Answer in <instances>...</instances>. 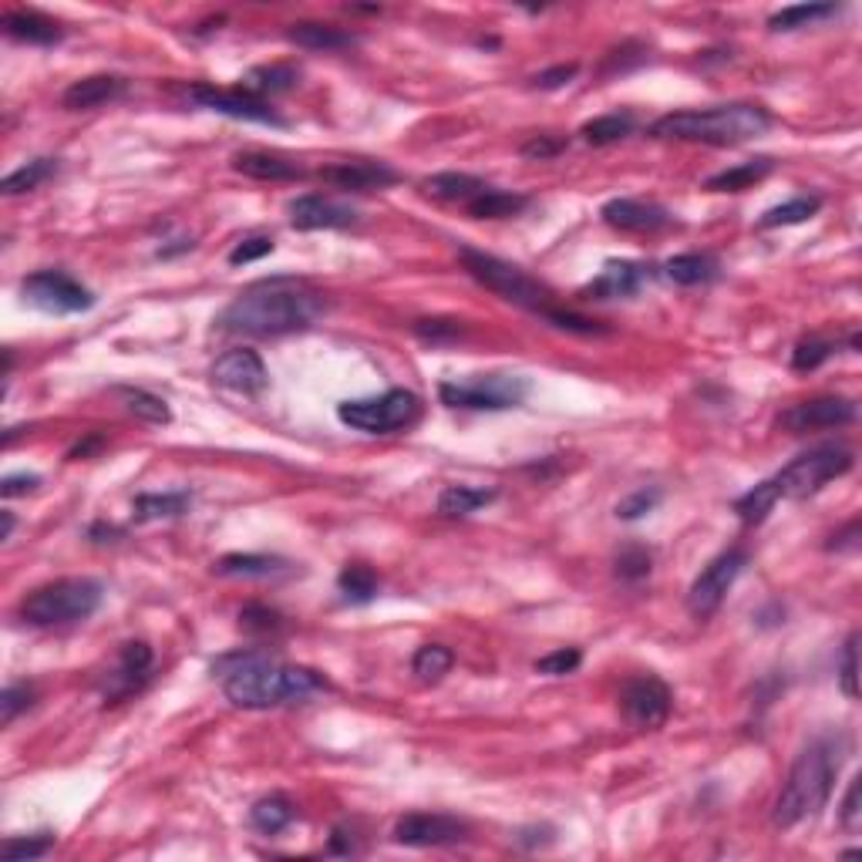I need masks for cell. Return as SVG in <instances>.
I'll list each match as a JSON object with an SVG mask.
<instances>
[{
  "instance_id": "obj_46",
  "label": "cell",
  "mask_w": 862,
  "mask_h": 862,
  "mask_svg": "<svg viewBox=\"0 0 862 862\" xmlns=\"http://www.w3.org/2000/svg\"><path fill=\"white\" fill-rule=\"evenodd\" d=\"M839 687L849 701L859 698V630L845 637L842 657H839Z\"/></svg>"
},
{
  "instance_id": "obj_45",
  "label": "cell",
  "mask_w": 862,
  "mask_h": 862,
  "mask_svg": "<svg viewBox=\"0 0 862 862\" xmlns=\"http://www.w3.org/2000/svg\"><path fill=\"white\" fill-rule=\"evenodd\" d=\"M832 351H836V343L832 340H819V337H809V340H798L795 343V351H792V368L795 371H816V368H822L829 358H832Z\"/></svg>"
},
{
  "instance_id": "obj_36",
  "label": "cell",
  "mask_w": 862,
  "mask_h": 862,
  "mask_svg": "<svg viewBox=\"0 0 862 862\" xmlns=\"http://www.w3.org/2000/svg\"><path fill=\"white\" fill-rule=\"evenodd\" d=\"M634 126H637V119L630 111H610V114H600V119L587 122L580 129V135L590 145H613V142H620L634 132Z\"/></svg>"
},
{
  "instance_id": "obj_48",
  "label": "cell",
  "mask_w": 862,
  "mask_h": 862,
  "mask_svg": "<svg viewBox=\"0 0 862 862\" xmlns=\"http://www.w3.org/2000/svg\"><path fill=\"white\" fill-rule=\"evenodd\" d=\"M34 705V687L18 680V684H8L4 695H0V721L11 724L18 714H24L28 708Z\"/></svg>"
},
{
  "instance_id": "obj_18",
  "label": "cell",
  "mask_w": 862,
  "mask_h": 862,
  "mask_svg": "<svg viewBox=\"0 0 862 862\" xmlns=\"http://www.w3.org/2000/svg\"><path fill=\"white\" fill-rule=\"evenodd\" d=\"M212 381L226 391H240V394H260L270 388V371L263 364V358L250 348H237L226 351L222 358H216L212 364Z\"/></svg>"
},
{
  "instance_id": "obj_9",
  "label": "cell",
  "mask_w": 862,
  "mask_h": 862,
  "mask_svg": "<svg viewBox=\"0 0 862 862\" xmlns=\"http://www.w3.org/2000/svg\"><path fill=\"white\" fill-rule=\"evenodd\" d=\"M852 466H855V458L845 445H819L806 455L792 458V462L772 479H775L782 499H809L819 489H826L829 482L852 472Z\"/></svg>"
},
{
  "instance_id": "obj_52",
  "label": "cell",
  "mask_w": 862,
  "mask_h": 862,
  "mask_svg": "<svg viewBox=\"0 0 862 862\" xmlns=\"http://www.w3.org/2000/svg\"><path fill=\"white\" fill-rule=\"evenodd\" d=\"M543 320H549L553 327H559V330H569V334H607V327L603 324H597V320H590V317H583V314H572V310H559V307H553Z\"/></svg>"
},
{
  "instance_id": "obj_5",
  "label": "cell",
  "mask_w": 862,
  "mask_h": 862,
  "mask_svg": "<svg viewBox=\"0 0 862 862\" xmlns=\"http://www.w3.org/2000/svg\"><path fill=\"white\" fill-rule=\"evenodd\" d=\"M105 600V587L91 577H65L31 590L21 600V617L31 626H65L81 623L98 613Z\"/></svg>"
},
{
  "instance_id": "obj_44",
  "label": "cell",
  "mask_w": 862,
  "mask_h": 862,
  "mask_svg": "<svg viewBox=\"0 0 862 862\" xmlns=\"http://www.w3.org/2000/svg\"><path fill=\"white\" fill-rule=\"evenodd\" d=\"M54 849V836L51 832H37V836H11L4 839V845H0V855H4V862H31V859H41Z\"/></svg>"
},
{
  "instance_id": "obj_23",
  "label": "cell",
  "mask_w": 862,
  "mask_h": 862,
  "mask_svg": "<svg viewBox=\"0 0 862 862\" xmlns=\"http://www.w3.org/2000/svg\"><path fill=\"white\" fill-rule=\"evenodd\" d=\"M126 78H114V75H91V78H81L75 85L65 88L62 95V105L72 108V111H88V108H98V105H108L114 98L126 95Z\"/></svg>"
},
{
  "instance_id": "obj_1",
  "label": "cell",
  "mask_w": 862,
  "mask_h": 862,
  "mask_svg": "<svg viewBox=\"0 0 862 862\" xmlns=\"http://www.w3.org/2000/svg\"><path fill=\"white\" fill-rule=\"evenodd\" d=\"M327 314L324 294L294 276H270L237 294L216 317V327L243 337L304 334Z\"/></svg>"
},
{
  "instance_id": "obj_33",
  "label": "cell",
  "mask_w": 862,
  "mask_h": 862,
  "mask_svg": "<svg viewBox=\"0 0 862 862\" xmlns=\"http://www.w3.org/2000/svg\"><path fill=\"white\" fill-rule=\"evenodd\" d=\"M778 502H782V495H778L775 479H765V482H759L755 489H749L744 495L734 499V512H738V520H741L744 526H759V523L768 520V512H772Z\"/></svg>"
},
{
  "instance_id": "obj_32",
  "label": "cell",
  "mask_w": 862,
  "mask_h": 862,
  "mask_svg": "<svg viewBox=\"0 0 862 862\" xmlns=\"http://www.w3.org/2000/svg\"><path fill=\"white\" fill-rule=\"evenodd\" d=\"M499 499L495 489H479V485H448L441 495H438V512L445 515V520H466V515L492 505Z\"/></svg>"
},
{
  "instance_id": "obj_62",
  "label": "cell",
  "mask_w": 862,
  "mask_h": 862,
  "mask_svg": "<svg viewBox=\"0 0 862 862\" xmlns=\"http://www.w3.org/2000/svg\"><path fill=\"white\" fill-rule=\"evenodd\" d=\"M0 515H4V530H0V539H11V533H14V512L11 509H4V512H0Z\"/></svg>"
},
{
  "instance_id": "obj_21",
  "label": "cell",
  "mask_w": 862,
  "mask_h": 862,
  "mask_svg": "<svg viewBox=\"0 0 862 862\" xmlns=\"http://www.w3.org/2000/svg\"><path fill=\"white\" fill-rule=\"evenodd\" d=\"M320 179L343 193H374L397 183V172L384 162H337L320 168Z\"/></svg>"
},
{
  "instance_id": "obj_59",
  "label": "cell",
  "mask_w": 862,
  "mask_h": 862,
  "mask_svg": "<svg viewBox=\"0 0 862 862\" xmlns=\"http://www.w3.org/2000/svg\"><path fill=\"white\" fill-rule=\"evenodd\" d=\"M512 839H515V845H523V849H543V845H549L556 836H553L549 826H526V829L515 832Z\"/></svg>"
},
{
  "instance_id": "obj_55",
  "label": "cell",
  "mask_w": 862,
  "mask_h": 862,
  "mask_svg": "<svg viewBox=\"0 0 862 862\" xmlns=\"http://www.w3.org/2000/svg\"><path fill=\"white\" fill-rule=\"evenodd\" d=\"M566 145H569V142L559 139V135H533L530 142H523L520 152H523L526 159H533V162H546V159H556Z\"/></svg>"
},
{
  "instance_id": "obj_51",
  "label": "cell",
  "mask_w": 862,
  "mask_h": 862,
  "mask_svg": "<svg viewBox=\"0 0 862 862\" xmlns=\"http://www.w3.org/2000/svg\"><path fill=\"white\" fill-rule=\"evenodd\" d=\"M422 340H428V343H448V340H458L466 334V327H462V320H415V327H412Z\"/></svg>"
},
{
  "instance_id": "obj_2",
  "label": "cell",
  "mask_w": 862,
  "mask_h": 862,
  "mask_svg": "<svg viewBox=\"0 0 862 862\" xmlns=\"http://www.w3.org/2000/svg\"><path fill=\"white\" fill-rule=\"evenodd\" d=\"M212 674L222 684L226 701L243 711L304 705L330 691V680L324 674L301 664L273 661L266 654H229L212 667Z\"/></svg>"
},
{
  "instance_id": "obj_37",
  "label": "cell",
  "mask_w": 862,
  "mask_h": 862,
  "mask_svg": "<svg viewBox=\"0 0 862 862\" xmlns=\"http://www.w3.org/2000/svg\"><path fill=\"white\" fill-rule=\"evenodd\" d=\"M839 14V4H792V8H782L772 14L768 28L775 34L782 31H798V28H812L826 18H836Z\"/></svg>"
},
{
  "instance_id": "obj_56",
  "label": "cell",
  "mask_w": 862,
  "mask_h": 862,
  "mask_svg": "<svg viewBox=\"0 0 862 862\" xmlns=\"http://www.w3.org/2000/svg\"><path fill=\"white\" fill-rule=\"evenodd\" d=\"M577 75H580V65H556V68L539 72V75L533 78V88H539V91H556V88H563V85H569Z\"/></svg>"
},
{
  "instance_id": "obj_10",
  "label": "cell",
  "mask_w": 862,
  "mask_h": 862,
  "mask_svg": "<svg viewBox=\"0 0 862 862\" xmlns=\"http://www.w3.org/2000/svg\"><path fill=\"white\" fill-rule=\"evenodd\" d=\"M21 297L24 304H31L41 314H81L95 307V294L88 286H81L75 276H68L65 270H37L31 276L21 280Z\"/></svg>"
},
{
  "instance_id": "obj_57",
  "label": "cell",
  "mask_w": 862,
  "mask_h": 862,
  "mask_svg": "<svg viewBox=\"0 0 862 862\" xmlns=\"http://www.w3.org/2000/svg\"><path fill=\"white\" fill-rule=\"evenodd\" d=\"M41 485V476L34 472H18V476H4V482H0V495L4 499H14V495H28Z\"/></svg>"
},
{
  "instance_id": "obj_42",
  "label": "cell",
  "mask_w": 862,
  "mask_h": 862,
  "mask_svg": "<svg viewBox=\"0 0 862 862\" xmlns=\"http://www.w3.org/2000/svg\"><path fill=\"white\" fill-rule=\"evenodd\" d=\"M451 664H455L451 647H445V644H425V647H418L415 657H412V674H415L422 684H435V680H441V677L451 670Z\"/></svg>"
},
{
  "instance_id": "obj_41",
  "label": "cell",
  "mask_w": 862,
  "mask_h": 862,
  "mask_svg": "<svg viewBox=\"0 0 862 862\" xmlns=\"http://www.w3.org/2000/svg\"><path fill=\"white\" fill-rule=\"evenodd\" d=\"M301 72L294 65H263V68H253L247 75V91L253 95H276V91H291L297 85Z\"/></svg>"
},
{
  "instance_id": "obj_22",
  "label": "cell",
  "mask_w": 862,
  "mask_h": 862,
  "mask_svg": "<svg viewBox=\"0 0 862 862\" xmlns=\"http://www.w3.org/2000/svg\"><path fill=\"white\" fill-rule=\"evenodd\" d=\"M4 34L11 41L21 44H34V47H51V44H62L65 41V28L37 14V11H8L4 14Z\"/></svg>"
},
{
  "instance_id": "obj_35",
  "label": "cell",
  "mask_w": 862,
  "mask_h": 862,
  "mask_svg": "<svg viewBox=\"0 0 862 862\" xmlns=\"http://www.w3.org/2000/svg\"><path fill=\"white\" fill-rule=\"evenodd\" d=\"M337 590L343 593V600H348V603H371V600L378 597L381 583H378V577H374L371 566H364V563H348V566L340 569V577H337Z\"/></svg>"
},
{
  "instance_id": "obj_29",
  "label": "cell",
  "mask_w": 862,
  "mask_h": 862,
  "mask_svg": "<svg viewBox=\"0 0 862 862\" xmlns=\"http://www.w3.org/2000/svg\"><path fill=\"white\" fill-rule=\"evenodd\" d=\"M193 505L189 492H142L132 502L135 523H159V520H179Z\"/></svg>"
},
{
  "instance_id": "obj_54",
  "label": "cell",
  "mask_w": 862,
  "mask_h": 862,
  "mask_svg": "<svg viewBox=\"0 0 862 862\" xmlns=\"http://www.w3.org/2000/svg\"><path fill=\"white\" fill-rule=\"evenodd\" d=\"M273 253V240L270 237H250L243 243H237L233 250H229V263L233 266H243V263H253V260H263Z\"/></svg>"
},
{
  "instance_id": "obj_58",
  "label": "cell",
  "mask_w": 862,
  "mask_h": 862,
  "mask_svg": "<svg viewBox=\"0 0 862 862\" xmlns=\"http://www.w3.org/2000/svg\"><path fill=\"white\" fill-rule=\"evenodd\" d=\"M327 852H330V855H354V852H358L354 829H348V826H334V832H330V839H327Z\"/></svg>"
},
{
  "instance_id": "obj_17",
  "label": "cell",
  "mask_w": 862,
  "mask_h": 862,
  "mask_svg": "<svg viewBox=\"0 0 862 862\" xmlns=\"http://www.w3.org/2000/svg\"><path fill=\"white\" fill-rule=\"evenodd\" d=\"M654 280V266L634 260H607L600 276L587 283L580 297L587 301H630L644 291V283Z\"/></svg>"
},
{
  "instance_id": "obj_14",
  "label": "cell",
  "mask_w": 862,
  "mask_h": 862,
  "mask_svg": "<svg viewBox=\"0 0 862 862\" xmlns=\"http://www.w3.org/2000/svg\"><path fill=\"white\" fill-rule=\"evenodd\" d=\"M394 842L412 849H438V845H458L469 839V822L445 812H408L394 822Z\"/></svg>"
},
{
  "instance_id": "obj_7",
  "label": "cell",
  "mask_w": 862,
  "mask_h": 862,
  "mask_svg": "<svg viewBox=\"0 0 862 862\" xmlns=\"http://www.w3.org/2000/svg\"><path fill=\"white\" fill-rule=\"evenodd\" d=\"M337 418L364 435H394L412 428L422 418V397L405 388H391L378 397L340 401Z\"/></svg>"
},
{
  "instance_id": "obj_12",
  "label": "cell",
  "mask_w": 862,
  "mask_h": 862,
  "mask_svg": "<svg viewBox=\"0 0 862 862\" xmlns=\"http://www.w3.org/2000/svg\"><path fill=\"white\" fill-rule=\"evenodd\" d=\"M189 101H196L199 108L229 114V119H240V122H260V126H273V129L286 126V119H280L266 98H260V95H253L247 88L189 85Z\"/></svg>"
},
{
  "instance_id": "obj_27",
  "label": "cell",
  "mask_w": 862,
  "mask_h": 862,
  "mask_svg": "<svg viewBox=\"0 0 862 862\" xmlns=\"http://www.w3.org/2000/svg\"><path fill=\"white\" fill-rule=\"evenodd\" d=\"M489 186L479 179V176H469V172H435V176H428L422 183V193L428 199H438V203H462L469 206L472 199H479Z\"/></svg>"
},
{
  "instance_id": "obj_40",
  "label": "cell",
  "mask_w": 862,
  "mask_h": 862,
  "mask_svg": "<svg viewBox=\"0 0 862 862\" xmlns=\"http://www.w3.org/2000/svg\"><path fill=\"white\" fill-rule=\"evenodd\" d=\"M54 172H57V159H34V162L14 168L11 176H4V183H0V193H4V196L31 193V189H37L41 183H47Z\"/></svg>"
},
{
  "instance_id": "obj_4",
  "label": "cell",
  "mask_w": 862,
  "mask_h": 862,
  "mask_svg": "<svg viewBox=\"0 0 862 862\" xmlns=\"http://www.w3.org/2000/svg\"><path fill=\"white\" fill-rule=\"evenodd\" d=\"M775 126L772 114L762 105L734 101L714 108H684L661 114L647 129L651 139L661 142H701V145H738L765 135Z\"/></svg>"
},
{
  "instance_id": "obj_38",
  "label": "cell",
  "mask_w": 862,
  "mask_h": 862,
  "mask_svg": "<svg viewBox=\"0 0 862 862\" xmlns=\"http://www.w3.org/2000/svg\"><path fill=\"white\" fill-rule=\"evenodd\" d=\"M822 209V199L819 196H795L782 206H772L768 212H762L759 219V229H778V226H798L812 219L816 212Z\"/></svg>"
},
{
  "instance_id": "obj_60",
  "label": "cell",
  "mask_w": 862,
  "mask_h": 862,
  "mask_svg": "<svg viewBox=\"0 0 862 862\" xmlns=\"http://www.w3.org/2000/svg\"><path fill=\"white\" fill-rule=\"evenodd\" d=\"M859 520H852L839 536H832V543H829V549H836V553H842V549H855L859 543Z\"/></svg>"
},
{
  "instance_id": "obj_49",
  "label": "cell",
  "mask_w": 862,
  "mask_h": 862,
  "mask_svg": "<svg viewBox=\"0 0 862 862\" xmlns=\"http://www.w3.org/2000/svg\"><path fill=\"white\" fill-rule=\"evenodd\" d=\"M583 664V654L577 647H563V651H553L546 657L536 661V674H546V677H563V674H572Z\"/></svg>"
},
{
  "instance_id": "obj_43",
  "label": "cell",
  "mask_w": 862,
  "mask_h": 862,
  "mask_svg": "<svg viewBox=\"0 0 862 862\" xmlns=\"http://www.w3.org/2000/svg\"><path fill=\"white\" fill-rule=\"evenodd\" d=\"M613 566H617V577H620V580L637 583V580H647V577H651L654 556H651V549L641 546V543H626V546L617 553Z\"/></svg>"
},
{
  "instance_id": "obj_25",
  "label": "cell",
  "mask_w": 862,
  "mask_h": 862,
  "mask_svg": "<svg viewBox=\"0 0 862 862\" xmlns=\"http://www.w3.org/2000/svg\"><path fill=\"white\" fill-rule=\"evenodd\" d=\"M233 168L243 172V176H250V179H260V183H297V179L307 176L297 162L270 155V152H243V155L233 159Z\"/></svg>"
},
{
  "instance_id": "obj_34",
  "label": "cell",
  "mask_w": 862,
  "mask_h": 862,
  "mask_svg": "<svg viewBox=\"0 0 862 862\" xmlns=\"http://www.w3.org/2000/svg\"><path fill=\"white\" fill-rule=\"evenodd\" d=\"M530 206V196H520V193H505V189H485L479 199H472L466 209L469 216L476 219H509V216H520L523 209Z\"/></svg>"
},
{
  "instance_id": "obj_28",
  "label": "cell",
  "mask_w": 862,
  "mask_h": 862,
  "mask_svg": "<svg viewBox=\"0 0 862 862\" xmlns=\"http://www.w3.org/2000/svg\"><path fill=\"white\" fill-rule=\"evenodd\" d=\"M775 172V159L762 155V159H749V162H738L731 168H721L705 183L708 193H741V189H752L755 183L768 179Z\"/></svg>"
},
{
  "instance_id": "obj_26",
  "label": "cell",
  "mask_w": 862,
  "mask_h": 862,
  "mask_svg": "<svg viewBox=\"0 0 862 862\" xmlns=\"http://www.w3.org/2000/svg\"><path fill=\"white\" fill-rule=\"evenodd\" d=\"M286 41L297 44V47H304V51H324V54H330V51H348V47H354L361 37L351 34V31H343V28H334V24L304 21V24H291V28H286Z\"/></svg>"
},
{
  "instance_id": "obj_24",
  "label": "cell",
  "mask_w": 862,
  "mask_h": 862,
  "mask_svg": "<svg viewBox=\"0 0 862 862\" xmlns=\"http://www.w3.org/2000/svg\"><path fill=\"white\" fill-rule=\"evenodd\" d=\"M212 569H216V577H229V580H270L291 569V563L280 556H263V553H229Z\"/></svg>"
},
{
  "instance_id": "obj_50",
  "label": "cell",
  "mask_w": 862,
  "mask_h": 862,
  "mask_svg": "<svg viewBox=\"0 0 862 862\" xmlns=\"http://www.w3.org/2000/svg\"><path fill=\"white\" fill-rule=\"evenodd\" d=\"M240 626H243V630H253V634H273V630L283 626V617H280L276 610L263 607V603H250V607H243V613H240Z\"/></svg>"
},
{
  "instance_id": "obj_39",
  "label": "cell",
  "mask_w": 862,
  "mask_h": 862,
  "mask_svg": "<svg viewBox=\"0 0 862 862\" xmlns=\"http://www.w3.org/2000/svg\"><path fill=\"white\" fill-rule=\"evenodd\" d=\"M114 391H119V397L126 401V408L135 418H142L149 425H168L172 422V412L165 405V397H159V394H152L145 388H114Z\"/></svg>"
},
{
  "instance_id": "obj_31",
  "label": "cell",
  "mask_w": 862,
  "mask_h": 862,
  "mask_svg": "<svg viewBox=\"0 0 862 862\" xmlns=\"http://www.w3.org/2000/svg\"><path fill=\"white\" fill-rule=\"evenodd\" d=\"M664 276L674 280L677 286H698V283L718 280L721 263L708 253H680V257H670L664 263Z\"/></svg>"
},
{
  "instance_id": "obj_19",
  "label": "cell",
  "mask_w": 862,
  "mask_h": 862,
  "mask_svg": "<svg viewBox=\"0 0 862 862\" xmlns=\"http://www.w3.org/2000/svg\"><path fill=\"white\" fill-rule=\"evenodd\" d=\"M286 212H291V226L301 229V233H314V229H348L358 222V209L334 203L327 196L307 193L286 203Z\"/></svg>"
},
{
  "instance_id": "obj_30",
  "label": "cell",
  "mask_w": 862,
  "mask_h": 862,
  "mask_svg": "<svg viewBox=\"0 0 862 862\" xmlns=\"http://www.w3.org/2000/svg\"><path fill=\"white\" fill-rule=\"evenodd\" d=\"M294 822H297V806L286 795H280V792L253 801V809H250V826L260 836H280L283 829H291Z\"/></svg>"
},
{
  "instance_id": "obj_53",
  "label": "cell",
  "mask_w": 862,
  "mask_h": 862,
  "mask_svg": "<svg viewBox=\"0 0 862 862\" xmlns=\"http://www.w3.org/2000/svg\"><path fill=\"white\" fill-rule=\"evenodd\" d=\"M839 822H842L845 832H855L862 826V778L859 775L849 782V792H845L842 809H839Z\"/></svg>"
},
{
  "instance_id": "obj_11",
  "label": "cell",
  "mask_w": 862,
  "mask_h": 862,
  "mask_svg": "<svg viewBox=\"0 0 862 862\" xmlns=\"http://www.w3.org/2000/svg\"><path fill=\"white\" fill-rule=\"evenodd\" d=\"M749 566V553L744 549H724L721 556H714L701 572L698 580L687 590V613L695 620H708L721 610L724 597L731 593L734 580L741 577V569Z\"/></svg>"
},
{
  "instance_id": "obj_61",
  "label": "cell",
  "mask_w": 862,
  "mask_h": 862,
  "mask_svg": "<svg viewBox=\"0 0 862 862\" xmlns=\"http://www.w3.org/2000/svg\"><path fill=\"white\" fill-rule=\"evenodd\" d=\"M122 536H126V530L108 526V523H95V526L88 530V539H91V543H114V539H122Z\"/></svg>"
},
{
  "instance_id": "obj_8",
  "label": "cell",
  "mask_w": 862,
  "mask_h": 862,
  "mask_svg": "<svg viewBox=\"0 0 862 862\" xmlns=\"http://www.w3.org/2000/svg\"><path fill=\"white\" fill-rule=\"evenodd\" d=\"M438 397L448 408L469 412H509L530 397V381L520 374H472L458 381H441Z\"/></svg>"
},
{
  "instance_id": "obj_16",
  "label": "cell",
  "mask_w": 862,
  "mask_h": 862,
  "mask_svg": "<svg viewBox=\"0 0 862 862\" xmlns=\"http://www.w3.org/2000/svg\"><path fill=\"white\" fill-rule=\"evenodd\" d=\"M859 418V408L852 397H839V394H826V397H812V401H798L782 415V425L792 435H806V432H819V428H842L852 425Z\"/></svg>"
},
{
  "instance_id": "obj_3",
  "label": "cell",
  "mask_w": 862,
  "mask_h": 862,
  "mask_svg": "<svg viewBox=\"0 0 862 862\" xmlns=\"http://www.w3.org/2000/svg\"><path fill=\"white\" fill-rule=\"evenodd\" d=\"M842 755H845V738H839V734H822V738L809 741V749L795 759V765L788 768V778L775 798L772 822L778 829H795L798 822L816 819L829 806L839 768H842Z\"/></svg>"
},
{
  "instance_id": "obj_13",
  "label": "cell",
  "mask_w": 862,
  "mask_h": 862,
  "mask_svg": "<svg viewBox=\"0 0 862 862\" xmlns=\"http://www.w3.org/2000/svg\"><path fill=\"white\" fill-rule=\"evenodd\" d=\"M670 705H674L670 687H667L661 677H654V674L630 677V680L623 684V691H620V711H623V718L634 724V728H644V731L661 728V724L670 718Z\"/></svg>"
},
{
  "instance_id": "obj_6",
  "label": "cell",
  "mask_w": 862,
  "mask_h": 862,
  "mask_svg": "<svg viewBox=\"0 0 862 862\" xmlns=\"http://www.w3.org/2000/svg\"><path fill=\"white\" fill-rule=\"evenodd\" d=\"M458 260H462L466 273L482 283L485 291H492L495 297H502L505 304L512 307H523V310H533L539 317H546L556 304H553V294L549 286H543L539 280H533L526 270L512 266L492 253H482V250H472V247H462L458 250Z\"/></svg>"
},
{
  "instance_id": "obj_20",
  "label": "cell",
  "mask_w": 862,
  "mask_h": 862,
  "mask_svg": "<svg viewBox=\"0 0 862 862\" xmlns=\"http://www.w3.org/2000/svg\"><path fill=\"white\" fill-rule=\"evenodd\" d=\"M600 216L610 229H620V233H657V229L674 226V216L664 206L644 199H610L600 209Z\"/></svg>"
},
{
  "instance_id": "obj_15",
  "label": "cell",
  "mask_w": 862,
  "mask_h": 862,
  "mask_svg": "<svg viewBox=\"0 0 862 862\" xmlns=\"http://www.w3.org/2000/svg\"><path fill=\"white\" fill-rule=\"evenodd\" d=\"M152 664H155L152 647L145 641H129L119 651V661H114V667L105 670V677H101L105 705H119V701L139 695L142 687L149 684V677H152Z\"/></svg>"
},
{
  "instance_id": "obj_47",
  "label": "cell",
  "mask_w": 862,
  "mask_h": 862,
  "mask_svg": "<svg viewBox=\"0 0 862 862\" xmlns=\"http://www.w3.org/2000/svg\"><path fill=\"white\" fill-rule=\"evenodd\" d=\"M661 499H664V492L661 489H637V492H630L620 505H617V520H623V523H637V520H644V515H651L657 505H661Z\"/></svg>"
}]
</instances>
